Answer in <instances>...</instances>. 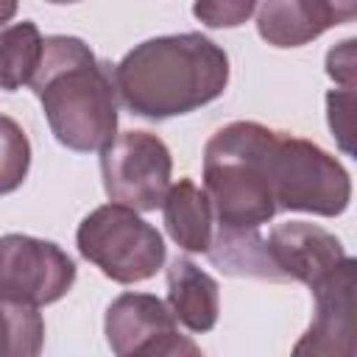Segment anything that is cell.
<instances>
[{
  "mask_svg": "<svg viewBox=\"0 0 357 357\" xmlns=\"http://www.w3.org/2000/svg\"><path fill=\"white\" fill-rule=\"evenodd\" d=\"M120 103L145 120L190 114L226 92L229 56L204 33L139 42L112 70Z\"/></svg>",
  "mask_w": 357,
  "mask_h": 357,
  "instance_id": "obj_1",
  "label": "cell"
},
{
  "mask_svg": "<svg viewBox=\"0 0 357 357\" xmlns=\"http://www.w3.org/2000/svg\"><path fill=\"white\" fill-rule=\"evenodd\" d=\"M53 137L75 151H103L117 137V92L109 64L98 61L78 36H47L42 61L28 84Z\"/></svg>",
  "mask_w": 357,
  "mask_h": 357,
  "instance_id": "obj_2",
  "label": "cell"
},
{
  "mask_svg": "<svg viewBox=\"0 0 357 357\" xmlns=\"http://www.w3.org/2000/svg\"><path fill=\"white\" fill-rule=\"evenodd\" d=\"M273 128L234 120L212 134L204 148V192L218 231H259L279 209L268 178Z\"/></svg>",
  "mask_w": 357,
  "mask_h": 357,
  "instance_id": "obj_3",
  "label": "cell"
},
{
  "mask_svg": "<svg viewBox=\"0 0 357 357\" xmlns=\"http://www.w3.org/2000/svg\"><path fill=\"white\" fill-rule=\"evenodd\" d=\"M268 178L279 212L343 215L351 201L346 167L321 145L276 131L268 151Z\"/></svg>",
  "mask_w": 357,
  "mask_h": 357,
  "instance_id": "obj_4",
  "label": "cell"
},
{
  "mask_svg": "<svg viewBox=\"0 0 357 357\" xmlns=\"http://www.w3.org/2000/svg\"><path fill=\"white\" fill-rule=\"evenodd\" d=\"M75 243L81 257L98 265L100 273L117 284H137L156 276L167 254L156 226L120 204L92 209L81 220Z\"/></svg>",
  "mask_w": 357,
  "mask_h": 357,
  "instance_id": "obj_5",
  "label": "cell"
},
{
  "mask_svg": "<svg viewBox=\"0 0 357 357\" xmlns=\"http://www.w3.org/2000/svg\"><path fill=\"white\" fill-rule=\"evenodd\" d=\"M100 173L112 204L153 212L167 198L173 159L156 134L123 131L100 151Z\"/></svg>",
  "mask_w": 357,
  "mask_h": 357,
  "instance_id": "obj_6",
  "label": "cell"
},
{
  "mask_svg": "<svg viewBox=\"0 0 357 357\" xmlns=\"http://www.w3.org/2000/svg\"><path fill=\"white\" fill-rule=\"evenodd\" d=\"M75 282V262L50 240L28 234L0 237V298L17 304H53Z\"/></svg>",
  "mask_w": 357,
  "mask_h": 357,
  "instance_id": "obj_7",
  "label": "cell"
},
{
  "mask_svg": "<svg viewBox=\"0 0 357 357\" xmlns=\"http://www.w3.org/2000/svg\"><path fill=\"white\" fill-rule=\"evenodd\" d=\"M354 268L357 262L349 257L326 282L312 287L315 315L307 332L293 346L290 357H357L354 337Z\"/></svg>",
  "mask_w": 357,
  "mask_h": 357,
  "instance_id": "obj_8",
  "label": "cell"
},
{
  "mask_svg": "<svg viewBox=\"0 0 357 357\" xmlns=\"http://www.w3.org/2000/svg\"><path fill=\"white\" fill-rule=\"evenodd\" d=\"M265 245L282 279L304 282L310 290L326 282L349 259V254L343 251V243L332 231L304 220L273 226Z\"/></svg>",
  "mask_w": 357,
  "mask_h": 357,
  "instance_id": "obj_9",
  "label": "cell"
},
{
  "mask_svg": "<svg viewBox=\"0 0 357 357\" xmlns=\"http://www.w3.org/2000/svg\"><path fill=\"white\" fill-rule=\"evenodd\" d=\"M257 31L273 47H301L324 31L349 22L357 14L354 3L326 0H268L257 6Z\"/></svg>",
  "mask_w": 357,
  "mask_h": 357,
  "instance_id": "obj_10",
  "label": "cell"
},
{
  "mask_svg": "<svg viewBox=\"0 0 357 357\" xmlns=\"http://www.w3.org/2000/svg\"><path fill=\"white\" fill-rule=\"evenodd\" d=\"M167 310L190 332H209L218 324V282L192 259L176 257L167 268Z\"/></svg>",
  "mask_w": 357,
  "mask_h": 357,
  "instance_id": "obj_11",
  "label": "cell"
},
{
  "mask_svg": "<svg viewBox=\"0 0 357 357\" xmlns=\"http://www.w3.org/2000/svg\"><path fill=\"white\" fill-rule=\"evenodd\" d=\"M103 329L114 357H123L148 337L176 329V318L167 304L151 293H123L109 304Z\"/></svg>",
  "mask_w": 357,
  "mask_h": 357,
  "instance_id": "obj_12",
  "label": "cell"
},
{
  "mask_svg": "<svg viewBox=\"0 0 357 357\" xmlns=\"http://www.w3.org/2000/svg\"><path fill=\"white\" fill-rule=\"evenodd\" d=\"M165 209V226L170 240L190 251V254H206L212 245V204L206 198V192L192 181V178H178L176 184H170L167 198L162 204Z\"/></svg>",
  "mask_w": 357,
  "mask_h": 357,
  "instance_id": "obj_13",
  "label": "cell"
},
{
  "mask_svg": "<svg viewBox=\"0 0 357 357\" xmlns=\"http://www.w3.org/2000/svg\"><path fill=\"white\" fill-rule=\"evenodd\" d=\"M209 259L229 276H251L268 282H284L276 265L271 262L265 237L259 231H218L212 234Z\"/></svg>",
  "mask_w": 357,
  "mask_h": 357,
  "instance_id": "obj_14",
  "label": "cell"
},
{
  "mask_svg": "<svg viewBox=\"0 0 357 357\" xmlns=\"http://www.w3.org/2000/svg\"><path fill=\"white\" fill-rule=\"evenodd\" d=\"M45 39L31 20L0 28V89L14 92L31 84L42 61Z\"/></svg>",
  "mask_w": 357,
  "mask_h": 357,
  "instance_id": "obj_15",
  "label": "cell"
},
{
  "mask_svg": "<svg viewBox=\"0 0 357 357\" xmlns=\"http://www.w3.org/2000/svg\"><path fill=\"white\" fill-rule=\"evenodd\" d=\"M45 321L39 307L0 298V357H42Z\"/></svg>",
  "mask_w": 357,
  "mask_h": 357,
  "instance_id": "obj_16",
  "label": "cell"
},
{
  "mask_svg": "<svg viewBox=\"0 0 357 357\" xmlns=\"http://www.w3.org/2000/svg\"><path fill=\"white\" fill-rule=\"evenodd\" d=\"M28 167H31L28 134L14 117L0 114V195L14 192L25 181Z\"/></svg>",
  "mask_w": 357,
  "mask_h": 357,
  "instance_id": "obj_17",
  "label": "cell"
},
{
  "mask_svg": "<svg viewBox=\"0 0 357 357\" xmlns=\"http://www.w3.org/2000/svg\"><path fill=\"white\" fill-rule=\"evenodd\" d=\"M354 106H357V92L354 89H332L326 95V117L329 128L340 145L343 153H354Z\"/></svg>",
  "mask_w": 357,
  "mask_h": 357,
  "instance_id": "obj_18",
  "label": "cell"
},
{
  "mask_svg": "<svg viewBox=\"0 0 357 357\" xmlns=\"http://www.w3.org/2000/svg\"><path fill=\"white\" fill-rule=\"evenodd\" d=\"M254 11H257V3H251V0H223V3L209 0V3H195L192 6V14L209 28H237Z\"/></svg>",
  "mask_w": 357,
  "mask_h": 357,
  "instance_id": "obj_19",
  "label": "cell"
},
{
  "mask_svg": "<svg viewBox=\"0 0 357 357\" xmlns=\"http://www.w3.org/2000/svg\"><path fill=\"white\" fill-rule=\"evenodd\" d=\"M123 357H204V351L198 349L192 337L181 335L178 329H167V332L148 337L145 343H139Z\"/></svg>",
  "mask_w": 357,
  "mask_h": 357,
  "instance_id": "obj_20",
  "label": "cell"
},
{
  "mask_svg": "<svg viewBox=\"0 0 357 357\" xmlns=\"http://www.w3.org/2000/svg\"><path fill=\"white\" fill-rule=\"evenodd\" d=\"M354 39H343L326 53V75L340 84V89H354V73H357V59H354Z\"/></svg>",
  "mask_w": 357,
  "mask_h": 357,
  "instance_id": "obj_21",
  "label": "cell"
},
{
  "mask_svg": "<svg viewBox=\"0 0 357 357\" xmlns=\"http://www.w3.org/2000/svg\"><path fill=\"white\" fill-rule=\"evenodd\" d=\"M17 14V3H0V25L8 22Z\"/></svg>",
  "mask_w": 357,
  "mask_h": 357,
  "instance_id": "obj_22",
  "label": "cell"
}]
</instances>
